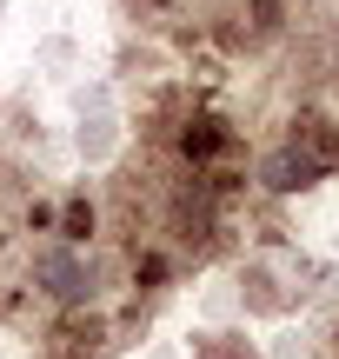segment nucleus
I'll use <instances>...</instances> for the list:
<instances>
[{
  "label": "nucleus",
  "instance_id": "nucleus-1",
  "mask_svg": "<svg viewBox=\"0 0 339 359\" xmlns=\"http://www.w3.org/2000/svg\"><path fill=\"white\" fill-rule=\"evenodd\" d=\"M319 173H326V154H313V147H300V140L266 160V187L273 193H300V187H313Z\"/></svg>",
  "mask_w": 339,
  "mask_h": 359
},
{
  "label": "nucleus",
  "instance_id": "nucleus-2",
  "mask_svg": "<svg viewBox=\"0 0 339 359\" xmlns=\"http://www.w3.org/2000/svg\"><path fill=\"white\" fill-rule=\"evenodd\" d=\"M40 280H47L53 299H87V266H80L74 253H47L40 259Z\"/></svg>",
  "mask_w": 339,
  "mask_h": 359
},
{
  "label": "nucleus",
  "instance_id": "nucleus-3",
  "mask_svg": "<svg viewBox=\"0 0 339 359\" xmlns=\"http://www.w3.org/2000/svg\"><path fill=\"white\" fill-rule=\"evenodd\" d=\"M220 147V133H213V120H200V133H186V154H213Z\"/></svg>",
  "mask_w": 339,
  "mask_h": 359
},
{
  "label": "nucleus",
  "instance_id": "nucleus-4",
  "mask_svg": "<svg viewBox=\"0 0 339 359\" xmlns=\"http://www.w3.org/2000/svg\"><path fill=\"white\" fill-rule=\"evenodd\" d=\"M87 226H93V213H87V206L74 200V206H67V240H80V233H87Z\"/></svg>",
  "mask_w": 339,
  "mask_h": 359
}]
</instances>
